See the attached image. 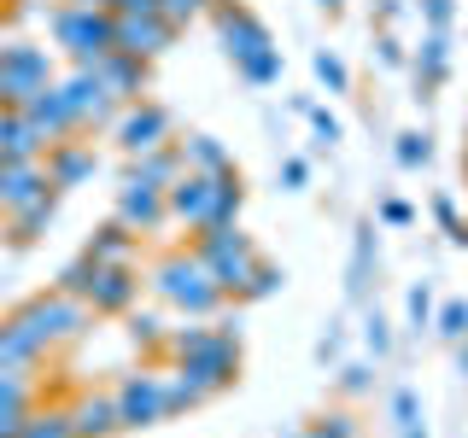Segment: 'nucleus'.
Segmentation results:
<instances>
[{
  "instance_id": "33",
  "label": "nucleus",
  "mask_w": 468,
  "mask_h": 438,
  "mask_svg": "<svg viewBox=\"0 0 468 438\" xmlns=\"http://www.w3.org/2000/svg\"><path fill=\"white\" fill-rule=\"evenodd\" d=\"M392 427H399V438H428V427H421V398L410 386L392 391Z\"/></svg>"
},
{
  "instance_id": "39",
  "label": "nucleus",
  "mask_w": 468,
  "mask_h": 438,
  "mask_svg": "<svg viewBox=\"0 0 468 438\" xmlns=\"http://www.w3.org/2000/svg\"><path fill=\"white\" fill-rule=\"evenodd\" d=\"M433 223L445 228L451 245H468V216L457 211V199H451V193H433Z\"/></svg>"
},
{
  "instance_id": "52",
  "label": "nucleus",
  "mask_w": 468,
  "mask_h": 438,
  "mask_svg": "<svg viewBox=\"0 0 468 438\" xmlns=\"http://www.w3.org/2000/svg\"><path fill=\"white\" fill-rule=\"evenodd\" d=\"M316 6L328 12V18H340V12H346V0H316Z\"/></svg>"
},
{
  "instance_id": "41",
  "label": "nucleus",
  "mask_w": 468,
  "mask_h": 438,
  "mask_svg": "<svg viewBox=\"0 0 468 438\" xmlns=\"http://www.w3.org/2000/svg\"><path fill=\"white\" fill-rule=\"evenodd\" d=\"M375 58H380L387 70H404V65H410V47L399 41V29H375Z\"/></svg>"
},
{
  "instance_id": "6",
  "label": "nucleus",
  "mask_w": 468,
  "mask_h": 438,
  "mask_svg": "<svg viewBox=\"0 0 468 438\" xmlns=\"http://www.w3.org/2000/svg\"><path fill=\"white\" fill-rule=\"evenodd\" d=\"M117 421H123V433H146L158 427V421H170L165 409V369H135L117 380Z\"/></svg>"
},
{
  "instance_id": "8",
  "label": "nucleus",
  "mask_w": 468,
  "mask_h": 438,
  "mask_svg": "<svg viewBox=\"0 0 468 438\" xmlns=\"http://www.w3.org/2000/svg\"><path fill=\"white\" fill-rule=\"evenodd\" d=\"M58 94H65V106H70V117H77L82 135H94V129H112V123H117V111H123L112 88L100 82L94 70H82V65L70 70V77H58Z\"/></svg>"
},
{
  "instance_id": "9",
  "label": "nucleus",
  "mask_w": 468,
  "mask_h": 438,
  "mask_svg": "<svg viewBox=\"0 0 468 438\" xmlns=\"http://www.w3.org/2000/svg\"><path fill=\"white\" fill-rule=\"evenodd\" d=\"M141 269L135 263H100L94 275V292H88V304H94V316H129L141 304Z\"/></svg>"
},
{
  "instance_id": "49",
  "label": "nucleus",
  "mask_w": 468,
  "mask_h": 438,
  "mask_svg": "<svg viewBox=\"0 0 468 438\" xmlns=\"http://www.w3.org/2000/svg\"><path fill=\"white\" fill-rule=\"evenodd\" d=\"M117 18H158V12H165V0H117Z\"/></svg>"
},
{
  "instance_id": "34",
  "label": "nucleus",
  "mask_w": 468,
  "mask_h": 438,
  "mask_svg": "<svg viewBox=\"0 0 468 438\" xmlns=\"http://www.w3.org/2000/svg\"><path fill=\"white\" fill-rule=\"evenodd\" d=\"M199 403H211V398H205L199 386H187L182 369H170V374H165V409H170V415H194Z\"/></svg>"
},
{
  "instance_id": "17",
  "label": "nucleus",
  "mask_w": 468,
  "mask_h": 438,
  "mask_svg": "<svg viewBox=\"0 0 468 438\" xmlns=\"http://www.w3.org/2000/svg\"><path fill=\"white\" fill-rule=\"evenodd\" d=\"M65 409H70V438H112V433H123L112 391H82V398L65 403Z\"/></svg>"
},
{
  "instance_id": "40",
  "label": "nucleus",
  "mask_w": 468,
  "mask_h": 438,
  "mask_svg": "<svg viewBox=\"0 0 468 438\" xmlns=\"http://www.w3.org/2000/svg\"><path fill=\"white\" fill-rule=\"evenodd\" d=\"M363 350H369L375 362H387V357H392V328H387V316H380V310L363 316Z\"/></svg>"
},
{
  "instance_id": "15",
  "label": "nucleus",
  "mask_w": 468,
  "mask_h": 438,
  "mask_svg": "<svg viewBox=\"0 0 468 438\" xmlns=\"http://www.w3.org/2000/svg\"><path fill=\"white\" fill-rule=\"evenodd\" d=\"M176 36H182V29H176L165 12H158V18H117V53H135V58L170 53Z\"/></svg>"
},
{
  "instance_id": "11",
  "label": "nucleus",
  "mask_w": 468,
  "mask_h": 438,
  "mask_svg": "<svg viewBox=\"0 0 468 438\" xmlns=\"http://www.w3.org/2000/svg\"><path fill=\"white\" fill-rule=\"evenodd\" d=\"M117 223H129L135 234H158L170 223V204H165V187H146V182H129L123 175V187H117Z\"/></svg>"
},
{
  "instance_id": "30",
  "label": "nucleus",
  "mask_w": 468,
  "mask_h": 438,
  "mask_svg": "<svg viewBox=\"0 0 468 438\" xmlns=\"http://www.w3.org/2000/svg\"><path fill=\"white\" fill-rule=\"evenodd\" d=\"M94 275H100V263L88 257V252H77V257L65 263V269L53 275V287H58V292H70V298H82V304H88V292H94Z\"/></svg>"
},
{
  "instance_id": "22",
  "label": "nucleus",
  "mask_w": 468,
  "mask_h": 438,
  "mask_svg": "<svg viewBox=\"0 0 468 438\" xmlns=\"http://www.w3.org/2000/svg\"><path fill=\"white\" fill-rule=\"evenodd\" d=\"M135 240H141V234L112 216V223H100V228L82 240V252L94 257V263H135Z\"/></svg>"
},
{
  "instance_id": "5",
  "label": "nucleus",
  "mask_w": 468,
  "mask_h": 438,
  "mask_svg": "<svg viewBox=\"0 0 468 438\" xmlns=\"http://www.w3.org/2000/svg\"><path fill=\"white\" fill-rule=\"evenodd\" d=\"M205 18L217 24V41H223V53L234 58V70L258 65L263 53H275L270 24H263L252 6H240V0H211V12H205Z\"/></svg>"
},
{
  "instance_id": "18",
  "label": "nucleus",
  "mask_w": 468,
  "mask_h": 438,
  "mask_svg": "<svg viewBox=\"0 0 468 438\" xmlns=\"http://www.w3.org/2000/svg\"><path fill=\"white\" fill-rule=\"evenodd\" d=\"M48 135L29 123L24 111H0V164H24V158H48Z\"/></svg>"
},
{
  "instance_id": "19",
  "label": "nucleus",
  "mask_w": 468,
  "mask_h": 438,
  "mask_svg": "<svg viewBox=\"0 0 468 438\" xmlns=\"http://www.w3.org/2000/svg\"><path fill=\"white\" fill-rule=\"evenodd\" d=\"M41 187H53L41 158H24V164H0V216H12L18 204H29V199L41 193Z\"/></svg>"
},
{
  "instance_id": "24",
  "label": "nucleus",
  "mask_w": 468,
  "mask_h": 438,
  "mask_svg": "<svg viewBox=\"0 0 468 438\" xmlns=\"http://www.w3.org/2000/svg\"><path fill=\"white\" fill-rule=\"evenodd\" d=\"M41 362H48V350H41L36 339H29V333H24L12 316L0 321V369H29V374H36Z\"/></svg>"
},
{
  "instance_id": "12",
  "label": "nucleus",
  "mask_w": 468,
  "mask_h": 438,
  "mask_svg": "<svg viewBox=\"0 0 468 438\" xmlns=\"http://www.w3.org/2000/svg\"><path fill=\"white\" fill-rule=\"evenodd\" d=\"M211 193H217V175L182 170V182H170V187H165L170 223H182V228H205V216H211Z\"/></svg>"
},
{
  "instance_id": "26",
  "label": "nucleus",
  "mask_w": 468,
  "mask_h": 438,
  "mask_svg": "<svg viewBox=\"0 0 468 438\" xmlns=\"http://www.w3.org/2000/svg\"><path fill=\"white\" fill-rule=\"evenodd\" d=\"M240 211H246V182H240V170H223V175H217V193H211V216H205V228L240 223Z\"/></svg>"
},
{
  "instance_id": "44",
  "label": "nucleus",
  "mask_w": 468,
  "mask_h": 438,
  "mask_svg": "<svg viewBox=\"0 0 468 438\" xmlns=\"http://www.w3.org/2000/svg\"><path fill=\"white\" fill-rule=\"evenodd\" d=\"M304 117H311V135H316V146H322V152H328V146L346 135V129H340V117H334V111H322V106H311Z\"/></svg>"
},
{
  "instance_id": "45",
  "label": "nucleus",
  "mask_w": 468,
  "mask_h": 438,
  "mask_svg": "<svg viewBox=\"0 0 468 438\" xmlns=\"http://www.w3.org/2000/svg\"><path fill=\"white\" fill-rule=\"evenodd\" d=\"M199 12H211V0H165V18H170L176 29H187Z\"/></svg>"
},
{
  "instance_id": "35",
  "label": "nucleus",
  "mask_w": 468,
  "mask_h": 438,
  "mask_svg": "<svg viewBox=\"0 0 468 438\" xmlns=\"http://www.w3.org/2000/svg\"><path fill=\"white\" fill-rule=\"evenodd\" d=\"M36 403V374L29 369H0V409H29Z\"/></svg>"
},
{
  "instance_id": "57",
  "label": "nucleus",
  "mask_w": 468,
  "mask_h": 438,
  "mask_svg": "<svg viewBox=\"0 0 468 438\" xmlns=\"http://www.w3.org/2000/svg\"><path fill=\"white\" fill-rule=\"evenodd\" d=\"M0 41H6V36H0Z\"/></svg>"
},
{
  "instance_id": "31",
  "label": "nucleus",
  "mask_w": 468,
  "mask_h": 438,
  "mask_svg": "<svg viewBox=\"0 0 468 438\" xmlns=\"http://www.w3.org/2000/svg\"><path fill=\"white\" fill-rule=\"evenodd\" d=\"M129 345H135L141 357H158V350H165V321H158V310H129Z\"/></svg>"
},
{
  "instance_id": "28",
  "label": "nucleus",
  "mask_w": 468,
  "mask_h": 438,
  "mask_svg": "<svg viewBox=\"0 0 468 438\" xmlns=\"http://www.w3.org/2000/svg\"><path fill=\"white\" fill-rule=\"evenodd\" d=\"M18 438H70V409L65 403H36L24 415V433Z\"/></svg>"
},
{
  "instance_id": "32",
  "label": "nucleus",
  "mask_w": 468,
  "mask_h": 438,
  "mask_svg": "<svg viewBox=\"0 0 468 438\" xmlns=\"http://www.w3.org/2000/svg\"><path fill=\"white\" fill-rule=\"evenodd\" d=\"M392 158H399V170H428V164H433V141H428V129H404V135L392 141Z\"/></svg>"
},
{
  "instance_id": "7",
  "label": "nucleus",
  "mask_w": 468,
  "mask_h": 438,
  "mask_svg": "<svg viewBox=\"0 0 468 438\" xmlns=\"http://www.w3.org/2000/svg\"><path fill=\"white\" fill-rule=\"evenodd\" d=\"M112 141L123 146V158H141V152H158V146H170V141H176V123H170V111L158 106V99H135V106L117 111Z\"/></svg>"
},
{
  "instance_id": "27",
  "label": "nucleus",
  "mask_w": 468,
  "mask_h": 438,
  "mask_svg": "<svg viewBox=\"0 0 468 438\" xmlns=\"http://www.w3.org/2000/svg\"><path fill=\"white\" fill-rule=\"evenodd\" d=\"M375 223H357V245H351V298H363V292H369V269H375Z\"/></svg>"
},
{
  "instance_id": "47",
  "label": "nucleus",
  "mask_w": 468,
  "mask_h": 438,
  "mask_svg": "<svg viewBox=\"0 0 468 438\" xmlns=\"http://www.w3.org/2000/svg\"><path fill=\"white\" fill-rule=\"evenodd\" d=\"M380 223H387V228H410V223H416V211H410L404 199H380Z\"/></svg>"
},
{
  "instance_id": "16",
  "label": "nucleus",
  "mask_w": 468,
  "mask_h": 438,
  "mask_svg": "<svg viewBox=\"0 0 468 438\" xmlns=\"http://www.w3.org/2000/svg\"><path fill=\"white\" fill-rule=\"evenodd\" d=\"M58 199H65L58 187H41V193L29 199V204H18V211L6 216V245H18V252H24V245H36L41 234L53 228V216H58Z\"/></svg>"
},
{
  "instance_id": "55",
  "label": "nucleus",
  "mask_w": 468,
  "mask_h": 438,
  "mask_svg": "<svg viewBox=\"0 0 468 438\" xmlns=\"http://www.w3.org/2000/svg\"><path fill=\"white\" fill-rule=\"evenodd\" d=\"M292 438H322V433H316V427H304V433H292Z\"/></svg>"
},
{
  "instance_id": "1",
  "label": "nucleus",
  "mask_w": 468,
  "mask_h": 438,
  "mask_svg": "<svg viewBox=\"0 0 468 438\" xmlns=\"http://www.w3.org/2000/svg\"><path fill=\"white\" fill-rule=\"evenodd\" d=\"M146 287H153V298L165 304V310H182V316H223V287L211 281V269L199 263L194 245H182V252H165L146 269Z\"/></svg>"
},
{
  "instance_id": "48",
  "label": "nucleus",
  "mask_w": 468,
  "mask_h": 438,
  "mask_svg": "<svg viewBox=\"0 0 468 438\" xmlns=\"http://www.w3.org/2000/svg\"><path fill=\"white\" fill-rule=\"evenodd\" d=\"M340 391H351V398L369 391V362H346V369H340Z\"/></svg>"
},
{
  "instance_id": "38",
  "label": "nucleus",
  "mask_w": 468,
  "mask_h": 438,
  "mask_svg": "<svg viewBox=\"0 0 468 438\" xmlns=\"http://www.w3.org/2000/svg\"><path fill=\"white\" fill-rule=\"evenodd\" d=\"M433 310H439V298H433V281H416L404 292V316H410V328H433Z\"/></svg>"
},
{
  "instance_id": "21",
  "label": "nucleus",
  "mask_w": 468,
  "mask_h": 438,
  "mask_svg": "<svg viewBox=\"0 0 468 438\" xmlns=\"http://www.w3.org/2000/svg\"><path fill=\"white\" fill-rule=\"evenodd\" d=\"M24 117H29V123H36L48 141H70V135H82L77 117H70V106H65V94H58V82H53V88H41V94L24 106Z\"/></svg>"
},
{
  "instance_id": "42",
  "label": "nucleus",
  "mask_w": 468,
  "mask_h": 438,
  "mask_svg": "<svg viewBox=\"0 0 468 438\" xmlns=\"http://www.w3.org/2000/svg\"><path fill=\"white\" fill-rule=\"evenodd\" d=\"M311 427L322 438H357V415H351V409H328V415H316Z\"/></svg>"
},
{
  "instance_id": "51",
  "label": "nucleus",
  "mask_w": 468,
  "mask_h": 438,
  "mask_svg": "<svg viewBox=\"0 0 468 438\" xmlns=\"http://www.w3.org/2000/svg\"><path fill=\"white\" fill-rule=\"evenodd\" d=\"M340 345H346V339H340V333H322V345H316V357H322V362H334V357H340Z\"/></svg>"
},
{
  "instance_id": "10",
  "label": "nucleus",
  "mask_w": 468,
  "mask_h": 438,
  "mask_svg": "<svg viewBox=\"0 0 468 438\" xmlns=\"http://www.w3.org/2000/svg\"><path fill=\"white\" fill-rule=\"evenodd\" d=\"M41 164H48V182L58 187V193H70V187L94 182V170H100V152H94V141L70 135V141H53Z\"/></svg>"
},
{
  "instance_id": "50",
  "label": "nucleus",
  "mask_w": 468,
  "mask_h": 438,
  "mask_svg": "<svg viewBox=\"0 0 468 438\" xmlns=\"http://www.w3.org/2000/svg\"><path fill=\"white\" fill-rule=\"evenodd\" d=\"M399 18H404V0H375V24L380 29H399Z\"/></svg>"
},
{
  "instance_id": "53",
  "label": "nucleus",
  "mask_w": 468,
  "mask_h": 438,
  "mask_svg": "<svg viewBox=\"0 0 468 438\" xmlns=\"http://www.w3.org/2000/svg\"><path fill=\"white\" fill-rule=\"evenodd\" d=\"M457 369H463V380H468V339L457 345Z\"/></svg>"
},
{
  "instance_id": "43",
  "label": "nucleus",
  "mask_w": 468,
  "mask_h": 438,
  "mask_svg": "<svg viewBox=\"0 0 468 438\" xmlns=\"http://www.w3.org/2000/svg\"><path fill=\"white\" fill-rule=\"evenodd\" d=\"M416 12H421L428 29H445V36H451V24H457V0H416Z\"/></svg>"
},
{
  "instance_id": "3",
  "label": "nucleus",
  "mask_w": 468,
  "mask_h": 438,
  "mask_svg": "<svg viewBox=\"0 0 468 438\" xmlns=\"http://www.w3.org/2000/svg\"><path fill=\"white\" fill-rule=\"evenodd\" d=\"M12 321L36 339L41 350H58V345H77L88 328H94V304H82V298H70V292H36V298H24L18 310H12Z\"/></svg>"
},
{
  "instance_id": "29",
  "label": "nucleus",
  "mask_w": 468,
  "mask_h": 438,
  "mask_svg": "<svg viewBox=\"0 0 468 438\" xmlns=\"http://www.w3.org/2000/svg\"><path fill=\"white\" fill-rule=\"evenodd\" d=\"M282 287H287V269H282V263H270V257H258V269L246 275V287H240V298H234V304H263V298H275Z\"/></svg>"
},
{
  "instance_id": "13",
  "label": "nucleus",
  "mask_w": 468,
  "mask_h": 438,
  "mask_svg": "<svg viewBox=\"0 0 468 438\" xmlns=\"http://www.w3.org/2000/svg\"><path fill=\"white\" fill-rule=\"evenodd\" d=\"M94 77L117 94V106H135V99H146V82H153V58H135V53H106L94 65Z\"/></svg>"
},
{
  "instance_id": "14",
  "label": "nucleus",
  "mask_w": 468,
  "mask_h": 438,
  "mask_svg": "<svg viewBox=\"0 0 468 438\" xmlns=\"http://www.w3.org/2000/svg\"><path fill=\"white\" fill-rule=\"evenodd\" d=\"M410 70H416V99L428 106L439 88L451 82V36L445 29H428V36H421V47L410 53Z\"/></svg>"
},
{
  "instance_id": "36",
  "label": "nucleus",
  "mask_w": 468,
  "mask_h": 438,
  "mask_svg": "<svg viewBox=\"0 0 468 438\" xmlns=\"http://www.w3.org/2000/svg\"><path fill=\"white\" fill-rule=\"evenodd\" d=\"M433 333L439 339H451V345H463L468 339V298H445L433 310Z\"/></svg>"
},
{
  "instance_id": "46",
  "label": "nucleus",
  "mask_w": 468,
  "mask_h": 438,
  "mask_svg": "<svg viewBox=\"0 0 468 438\" xmlns=\"http://www.w3.org/2000/svg\"><path fill=\"white\" fill-rule=\"evenodd\" d=\"M304 182H311V158H282V187L287 193H299Z\"/></svg>"
},
{
  "instance_id": "4",
  "label": "nucleus",
  "mask_w": 468,
  "mask_h": 438,
  "mask_svg": "<svg viewBox=\"0 0 468 438\" xmlns=\"http://www.w3.org/2000/svg\"><path fill=\"white\" fill-rule=\"evenodd\" d=\"M53 53L36 41H0V111H24L41 88H53Z\"/></svg>"
},
{
  "instance_id": "37",
  "label": "nucleus",
  "mask_w": 468,
  "mask_h": 438,
  "mask_svg": "<svg viewBox=\"0 0 468 438\" xmlns=\"http://www.w3.org/2000/svg\"><path fill=\"white\" fill-rule=\"evenodd\" d=\"M311 70H316V82L328 88V94H351V70H346V58L334 53V47H322V53L311 58Z\"/></svg>"
},
{
  "instance_id": "20",
  "label": "nucleus",
  "mask_w": 468,
  "mask_h": 438,
  "mask_svg": "<svg viewBox=\"0 0 468 438\" xmlns=\"http://www.w3.org/2000/svg\"><path fill=\"white\" fill-rule=\"evenodd\" d=\"M258 245H252V234H246L240 245H229V252H217V257H199L205 269H211V281L223 287V298H240V287H246V275L258 269Z\"/></svg>"
},
{
  "instance_id": "2",
  "label": "nucleus",
  "mask_w": 468,
  "mask_h": 438,
  "mask_svg": "<svg viewBox=\"0 0 468 438\" xmlns=\"http://www.w3.org/2000/svg\"><path fill=\"white\" fill-rule=\"evenodd\" d=\"M48 29H53V47L70 58V65L94 70L100 58L117 47V12L106 6H82V0H65V6L48 12Z\"/></svg>"
},
{
  "instance_id": "56",
  "label": "nucleus",
  "mask_w": 468,
  "mask_h": 438,
  "mask_svg": "<svg viewBox=\"0 0 468 438\" xmlns=\"http://www.w3.org/2000/svg\"><path fill=\"white\" fill-rule=\"evenodd\" d=\"M463 175H468V146H463Z\"/></svg>"
},
{
  "instance_id": "25",
  "label": "nucleus",
  "mask_w": 468,
  "mask_h": 438,
  "mask_svg": "<svg viewBox=\"0 0 468 438\" xmlns=\"http://www.w3.org/2000/svg\"><path fill=\"white\" fill-rule=\"evenodd\" d=\"M176 146H182V164L199 170V175H223V170H234V158L223 152V141H217V135H182Z\"/></svg>"
},
{
  "instance_id": "54",
  "label": "nucleus",
  "mask_w": 468,
  "mask_h": 438,
  "mask_svg": "<svg viewBox=\"0 0 468 438\" xmlns=\"http://www.w3.org/2000/svg\"><path fill=\"white\" fill-rule=\"evenodd\" d=\"M82 6H106V12H112V6H117V0H82Z\"/></svg>"
},
{
  "instance_id": "23",
  "label": "nucleus",
  "mask_w": 468,
  "mask_h": 438,
  "mask_svg": "<svg viewBox=\"0 0 468 438\" xmlns=\"http://www.w3.org/2000/svg\"><path fill=\"white\" fill-rule=\"evenodd\" d=\"M182 146H158V152H141V158H129V182H146V187H170V182H182Z\"/></svg>"
}]
</instances>
